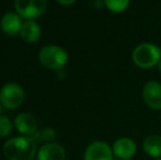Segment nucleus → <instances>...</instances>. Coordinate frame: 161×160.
Segmentation results:
<instances>
[{
    "label": "nucleus",
    "mask_w": 161,
    "mask_h": 160,
    "mask_svg": "<svg viewBox=\"0 0 161 160\" xmlns=\"http://www.w3.org/2000/svg\"><path fill=\"white\" fill-rule=\"evenodd\" d=\"M3 154L8 160H32L36 154V141L32 137H14L3 145Z\"/></svg>",
    "instance_id": "nucleus-1"
},
{
    "label": "nucleus",
    "mask_w": 161,
    "mask_h": 160,
    "mask_svg": "<svg viewBox=\"0 0 161 160\" xmlns=\"http://www.w3.org/2000/svg\"><path fill=\"white\" fill-rule=\"evenodd\" d=\"M133 63L142 69L158 66L161 59V48L153 43L139 44L131 54Z\"/></svg>",
    "instance_id": "nucleus-2"
},
{
    "label": "nucleus",
    "mask_w": 161,
    "mask_h": 160,
    "mask_svg": "<svg viewBox=\"0 0 161 160\" xmlns=\"http://www.w3.org/2000/svg\"><path fill=\"white\" fill-rule=\"evenodd\" d=\"M38 60L45 68L58 70L67 64L68 54L63 47L58 45H47L40 51Z\"/></svg>",
    "instance_id": "nucleus-3"
},
{
    "label": "nucleus",
    "mask_w": 161,
    "mask_h": 160,
    "mask_svg": "<svg viewBox=\"0 0 161 160\" xmlns=\"http://www.w3.org/2000/svg\"><path fill=\"white\" fill-rule=\"evenodd\" d=\"M24 90L19 83L9 82L0 90V103L7 109H17L24 101Z\"/></svg>",
    "instance_id": "nucleus-4"
},
{
    "label": "nucleus",
    "mask_w": 161,
    "mask_h": 160,
    "mask_svg": "<svg viewBox=\"0 0 161 160\" xmlns=\"http://www.w3.org/2000/svg\"><path fill=\"white\" fill-rule=\"evenodd\" d=\"M47 6V0H15V12L26 20H34L43 14Z\"/></svg>",
    "instance_id": "nucleus-5"
},
{
    "label": "nucleus",
    "mask_w": 161,
    "mask_h": 160,
    "mask_svg": "<svg viewBox=\"0 0 161 160\" xmlns=\"http://www.w3.org/2000/svg\"><path fill=\"white\" fill-rule=\"evenodd\" d=\"M142 98L147 105L153 110H161V83L148 81L142 89Z\"/></svg>",
    "instance_id": "nucleus-6"
},
{
    "label": "nucleus",
    "mask_w": 161,
    "mask_h": 160,
    "mask_svg": "<svg viewBox=\"0 0 161 160\" xmlns=\"http://www.w3.org/2000/svg\"><path fill=\"white\" fill-rule=\"evenodd\" d=\"M85 160H113V150L104 141H93L86 149Z\"/></svg>",
    "instance_id": "nucleus-7"
},
{
    "label": "nucleus",
    "mask_w": 161,
    "mask_h": 160,
    "mask_svg": "<svg viewBox=\"0 0 161 160\" xmlns=\"http://www.w3.org/2000/svg\"><path fill=\"white\" fill-rule=\"evenodd\" d=\"M113 155L119 159L127 160L134 157L136 152V144L131 138L122 137L119 138L113 145Z\"/></svg>",
    "instance_id": "nucleus-8"
},
{
    "label": "nucleus",
    "mask_w": 161,
    "mask_h": 160,
    "mask_svg": "<svg viewBox=\"0 0 161 160\" xmlns=\"http://www.w3.org/2000/svg\"><path fill=\"white\" fill-rule=\"evenodd\" d=\"M22 24V18L18 14L17 12H8L2 17L0 25H1V30L3 31L4 34L10 35V36H14L17 34H20Z\"/></svg>",
    "instance_id": "nucleus-9"
},
{
    "label": "nucleus",
    "mask_w": 161,
    "mask_h": 160,
    "mask_svg": "<svg viewBox=\"0 0 161 160\" xmlns=\"http://www.w3.org/2000/svg\"><path fill=\"white\" fill-rule=\"evenodd\" d=\"M15 128L22 135H35L37 132V122L32 114L20 113L14 120Z\"/></svg>",
    "instance_id": "nucleus-10"
},
{
    "label": "nucleus",
    "mask_w": 161,
    "mask_h": 160,
    "mask_svg": "<svg viewBox=\"0 0 161 160\" xmlns=\"http://www.w3.org/2000/svg\"><path fill=\"white\" fill-rule=\"evenodd\" d=\"M65 149L58 144L47 143L37 152V160H65Z\"/></svg>",
    "instance_id": "nucleus-11"
},
{
    "label": "nucleus",
    "mask_w": 161,
    "mask_h": 160,
    "mask_svg": "<svg viewBox=\"0 0 161 160\" xmlns=\"http://www.w3.org/2000/svg\"><path fill=\"white\" fill-rule=\"evenodd\" d=\"M20 36L26 43H35L41 36V28L34 20H26L22 24Z\"/></svg>",
    "instance_id": "nucleus-12"
},
{
    "label": "nucleus",
    "mask_w": 161,
    "mask_h": 160,
    "mask_svg": "<svg viewBox=\"0 0 161 160\" xmlns=\"http://www.w3.org/2000/svg\"><path fill=\"white\" fill-rule=\"evenodd\" d=\"M144 150L150 157H161V136L159 135H150L146 137L142 144Z\"/></svg>",
    "instance_id": "nucleus-13"
},
{
    "label": "nucleus",
    "mask_w": 161,
    "mask_h": 160,
    "mask_svg": "<svg viewBox=\"0 0 161 160\" xmlns=\"http://www.w3.org/2000/svg\"><path fill=\"white\" fill-rule=\"evenodd\" d=\"M105 7L114 13L124 12L129 6V0H103Z\"/></svg>",
    "instance_id": "nucleus-14"
},
{
    "label": "nucleus",
    "mask_w": 161,
    "mask_h": 160,
    "mask_svg": "<svg viewBox=\"0 0 161 160\" xmlns=\"http://www.w3.org/2000/svg\"><path fill=\"white\" fill-rule=\"evenodd\" d=\"M12 130V123L7 116H0V137H7Z\"/></svg>",
    "instance_id": "nucleus-15"
},
{
    "label": "nucleus",
    "mask_w": 161,
    "mask_h": 160,
    "mask_svg": "<svg viewBox=\"0 0 161 160\" xmlns=\"http://www.w3.org/2000/svg\"><path fill=\"white\" fill-rule=\"evenodd\" d=\"M40 135V138L43 139V141H52L54 138L56 137V132L53 130V128H45L43 130V132H41Z\"/></svg>",
    "instance_id": "nucleus-16"
},
{
    "label": "nucleus",
    "mask_w": 161,
    "mask_h": 160,
    "mask_svg": "<svg viewBox=\"0 0 161 160\" xmlns=\"http://www.w3.org/2000/svg\"><path fill=\"white\" fill-rule=\"evenodd\" d=\"M57 2H59L63 6H69V4H72L76 0H56Z\"/></svg>",
    "instance_id": "nucleus-17"
},
{
    "label": "nucleus",
    "mask_w": 161,
    "mask_h": 160,
    "mask_svg": "<svg viewBox=\"0 0 161 160\" xmlns=\"http://www.w3.org/2000/svg\"><path fill=\"white\" fill-rule=\"evenodd\" d=\"M158 69H159V71H160V73H161V59H160L159 64H158Z\"/></svg>",
    "instance_id": "nucleus-18"
},
{
    "label": "nucleus",
    "mask_w": 161,
    "mask_h": 160,
    "mask_svg": "<svg viewBox=\"0 0 161 160\" xmlns=\"http://www.w3.org/2000/svg\"><path fill=\"white\" fill-rule=\"evenodd\" d=\"M1 111H2V108H1V103H0V114H1Z\"/></svg>",
    "instance_id": "nucleus-19"
},
{
    "label": "nucleus",
    "mask_w": 161,
    "mask_h": 160,
    "mask_svg": "<svg viewBox=\"0 0 161 160\" xmlns=\"http://www.w3.org/2000/svg\"><path fill=\"white\" fill-rule=\"evenodd\" d=\"M159 160H161V159H159Z\"/></svg>",
    "instance_id": "nucleus-20"
}]
</instances>
